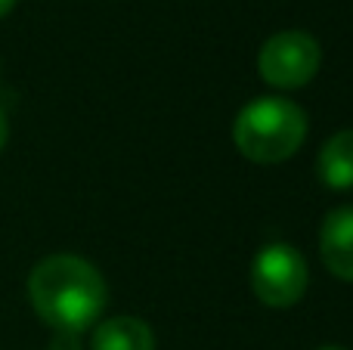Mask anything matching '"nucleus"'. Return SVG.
<instances>
[{
	"label": "nucleus",
	"mask_w": 353,
	"mask_h": 350,
	"mask_svg": "<svg viewBox=\"0 0 353 350\" xmlns=\"http://www.w3.org/2000/svg\"><path fill=\"white\" fill-rule=\"evenodd\" d=\"M105 279L78 254H50L28 276V301L34 313L56 332L81 335L105 310Z\"/></svg>",
	"instance_id": "obj_1"
},
{
	"label": "nucleus",
	"mask_w": 353,
	"mask_h": 350,
	"mask_svg": "<svg viewBox=\"0 0 353 350\" xmlns=\"http://www.w3.org/2000/svg\"><path fill=\"white\" fill-rule=\"evenodd\" d=\"M307 136V115L282 96L251 99L232 121V143L254 165L288 161Z\"/></svg>",
	"instance_id": "obj_2"
},
{
	"label": "nucleus",
	"mask_w": 353,
	"mask_h": 350,
	"mask_svg": "<svg viewBox=\"0 0 353 350\" xmlns=\"http://www.w3.org/2000/svg\"><path fill=\"white\" fill-rule=\"evenodd\" d=\"M307 285H310L307 260L301 258V251L294 245L276 242V245H267L254 254L251 289H254L261 304L276 310L294 307L307 295Z\"/></svg>",
	"instance_id": "obj_3"
},
{
	"label": "nucleus",
	"mask_w": 353,
	"mask_h": 350,
	"mask_svg": "<svg viewBox=\"0 0 353 350\" xmlns=\"http://www.w3.org/2000/svg\"><path fill=\"white\" fill-rule=\"evenodd\" d=\"M323 62V50L319 41L307 31H279L273 34L257 53V72L270 87L279 90H298V87L310 84L319 72Z\"/></svg>",
	"instance_id": "obj_4"
},
{
	"label": "nucleus",
	"mask_w": 353,
	"mask_h": 350,
	"mask_svg": "<svg viewBox=\"0 0 353 350\" xmlns=\"http://www.w3.org/2000/svg\"><path fill=\"white\" fill-rule=\"evenodd\" d=\"M319 258L335 279L353 282V205L325 214L319 229Z\"/></svg>",
	"instance_id": "obj_5"
},
{
	"label": "nucleus",
	"mask_w": 353,
	"mask_h": 350,
	"mask_svg": "<svg viewBox=\"0 0 353 350\" xmlns=\"http://www.w3.org/2000/svg\"><path fill=\"white\" fill-rule=\"evenodd\" d=\"M90 350H155V335L137 316H112L93 329Z\"/></svg>",
	"instance_id": "obj_6"
},
{
	"label": "nucleus",
	"mask_w": 353,
	"mask_h": 350,
	"mask_svg": "<svg viewBox=\"0 0 353 350\" xmlns=\"http://www.w3.org/2000/svg\"><path fill=\"white\" fill-rule=\"evenodd\" d=\"M316 171L329 189H353V130H338L323 143Z\"/></svg>",
	"instance_id": "obj_7"
},
{
	"label": "nucleus",
	"mask_w": 353,
	"mask_h": 350,
	"mask_svg": "<svg viewBox=\"0 0 353 350\" xmlns=\"http://www.w3.org/2000/svg\"><path fill=\"white\" fill-rule=\"evenodd\" d=\"M50 350H81V344H78V335L56 332V338H53V344H50Z\"/></svg>",
	"instance_id": "obj_8"
},
{
	"label": "nucleus",
	"mask_w": 353,
	"mask_h": 350,
	"mask_svg": "<svg viewBox=\"0 0 353 350\" xmlns=\"http://www.w3.org/2000/svg\"><path fill=\"white\" fill-rule=\"evenodd\" d=\"M6 136H10V127H6V115L0 112V152H3V146H6Z\"/></svg>",
	"instance_id": "obj_9"
},
{
	"label": "nucleus",
	"mask_w": 353,
	"mask_h": 350,
	"mask_svg": "<svg viewBox=\"0 0 353 350\" xmlns=\"http://www.w3.org/2000/svg\"><path fill=\"white\" fill-rule=\"evenodd\" d=\"M12 6H16V0H0V19H3L6 12L12 10Z\"/></svg>",
	"instance_id": "obj_10"
},
{
	"label": "nucleus",
	"mask_w": 353,
	"mask_h": 350,
	"mask_svg": "<svg viewBox=\"0 0 353 350\" xmlns=\"http://www.w3.org/2000/svg\"><path fill=\"white\" fill-rule=\"evenodd\" d=\"M319 350H344V347H338V344H325V347H319Z\"/></svg>",
	"instance_id": "obj_11"
}]
</instances>
